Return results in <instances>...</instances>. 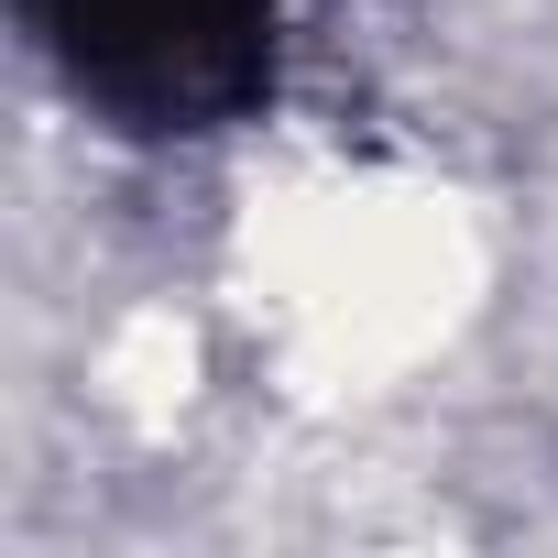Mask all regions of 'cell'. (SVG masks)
Instances as JSON below:
<instances>
[{"mask_svg": "<svg viewBox=\"0 0 558 558\" xmlns=\"http://www.w3.org/2000/svg\"><path fill=\"white\" fill-rule=\"evenodd\" d=\"M23 23L56 88L132 143L230 132L286 77V0H23Z\"/></svg>", "mask_w": 558, "mask_h": 558, "instance_id": "cell-1", "label": "cell"}]
</instances>
